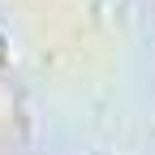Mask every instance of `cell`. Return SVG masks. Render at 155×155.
Masks as SVG:
<instances>
[{
  "mask_svg": "<svg viewBox=\"0 0 155 155\" xmlns=\"http://www.w3.org/2000/svg\"><path fill=\"white\" fill-rule=\"evenodd\" d=\"M0 56H5V35H0Z\"/></svg>",
  "mask_w": 155,
  "mask_h": 155,
  "instance_id": "6da1fadb",
  "label": "cell"
}]
</instances>
